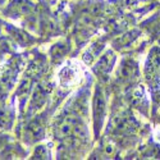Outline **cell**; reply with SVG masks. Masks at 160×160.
I'll return each mask as SVG.
<instances>
[{
    "label": "cell",
    "mask_w": 160,
    "mask_h": 160,
    "mask_svg": "<svg viewBox=\"0 0 160 160\" xmlns=\"http://www.w3.org/2000/svg\"><path fill=\"white\" fill-rule=\"evenodd\" d=\"M4 136H0V146H3L4 143H5V141H4V138H3Z\"/></svg>",
    "instance_id": "cell-7"
},
{
    "label": "cell",
    "mask_w": 160,
    "mask_h": 160,
    "mask_svg": "<svg viewBox=\"0 0 160 160\" xmlns=\"http://www.w3.org/2000/svg\"><path fill=\"white\" fill-rule=\"evenodd\" d=\"M114 54L112 51H108L105 55H102L100 58V60L98 62V67H96V69L99 72H102V73H106V72H109L112 69V65L114 63Z\"/></svg>",
    "instance_id": "cell-3"
},
{
    "label": "cell",
    "mask_w": 160,
    "mask_h": 160,
    "mask_svg": "<svg viewBox=\"0 0 160 160\" xmlns=\"http://www.w3.org/2000/svg\"><path fill=\"white\" fill-rule=\"evenodd\" d=\"M26 136L30 138V141H33L36 138H41V136H42V127L40 126L37 122L31 123L27 127V131H26Z\"/></svg>",
    "instance_id": "cell-4"
},
{
    "label": "cell",
    "mask_w": 160,
    "mask_h": 160,
    "mask_svg": "<svg viewBox=\"0 0 160 160\" xmlns=\"http://www.w3.org/2000/svg\"><path fill=\"white\" fill-rule=\"evenodd\" d=\"M45 146H38V148L35 150V154H33V158H36V159H48L49 158V154L45 151L44 152V149Z\"/></svg>",
    "instance_id": "cell-6"
},
{
    "label": "cell",
    "mask_w": 160,
    "mask_h": 160,
    "mask_svg": "<svg viewBox=\"0 0 160 160\" xmlns=\"http://www.w3.org/2000/svg\"><path fill=\"white\" fill-rule=\"evenodd\" d=\"M137 74V65L132 60H124L118 69V77L122 81H131Z\"/></svg>",
    "instance_id": "cell-2"
},
{
    "label": "cell",
    "mask_w": 160,
    "mask_h": 160,
    "mask_svg": "<svg viewBox=\"0 0 160 160\" xmlns=\"http://www.w3.org/2000/svg\"><path fill=\"white\" fill-rule=\"evenodd\" d=\"M67 52V48L63 45V44H57L54 48H52V50H51V54H52V57L54 58H62V57H64V54Z\"/></svg>",
    "instance_id": "cell-5"
},
{
    "label": "cell",
    "mask_w": 160,
    "mask_h": 160,
    "mask_svg": "<svg viewBox=\"0 0 160 160\" xmlns=\"http://www.w3.org/2000/svg\"><path fill=\"white\" fill-rule=\"evenodd\" d=\"M105 114V99L101 90H96V94L94 98V118H95V126L96 128H100L102 119Z\"/></svg>",
    "instance_id": "cell-1"
}]
</instances>
